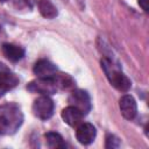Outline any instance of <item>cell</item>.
I'll return each mask as SVG.
<instances>
[{
  "instance_id": "1",
  "label": "cell",
  "mask_w": 149,
  "mask_h": 149,
  "mask_svg": "<svg viewBox=\"0 0 149 149\" xmlns=\"http://www.w3.org/2000/svg\"><path fill=\"white\" fill-rule=\"evenodd\" d=\"M23 122L21 108L14 102L0 105V135L14 134Z\"/></svg>"
},
{
  "instance_id": "2",
  "label": "cell",
  "mask_w": 149,
  "mask_h": 149,
  "mask_svg": "<svg viewBox=\"0 0 149 149\" xmlns=\"http://www.w3.org/2000/svg\"><path fill=\"white\" fill-rule=\"evenodd\" d=\"M101 64V69L104 70L108 81L111 83L112 86H114L116 90L121 91V92H127L130 86L132 83L128 79V77L126 74H123V72L121 71L120 66L118 64H115L112 59L104 57L100 61Z\"/></svg>"
},
{
  "instance_id": "3",
  "label": "cell",
  "mask_w": 149,
  "mask_h": 149,
  "mask_svg": "<svg viewBox=\"0 0 149 149\" xmlns=\"http://www.w3.org/2000/svg\"><path fill=\"white\" fill-rule=\"evenodd\" d=\"M27 88H28L30 92L40 93V94H42V95L54 94V93H56L57 90H58L57 84H56L54 77L35 79V80L30 81V83L27 85Z\"/></svg>"
},
{
  "instance_id": "4",
  "label": "cell",
  "mask_w": 149,
  "mask_h": 149,
  "mask_svg": "<svg viewBox=\"0 0 149 149\" xmlns=\"http://www.w3.org/2000/svg\"><path fill=\"white\" fill-rule=\"evenodd\" d=\"M54 101L48 95H41L37 98L33 104V112L34 115L41 120H48L54 114Z\"/></svg>"
},
{
  "instance_id": "5",
  "label": "cell",
  "mask_w": 149,
  "mask_h": 149,
  "mask_svg": "<svg viewBox=\"0 0 149 149\" xmlns=\"http://www.w3.org/2000/svg\"><path fill=\"white\" fill-rule=\"evenodd\" d=\"M69 104L78 108L84 115L87 114L91 109V99L86 91L84 90H73L68 99Z\"/></svg>"
},
{
  "instance_id": "6",
  "label": "cell",
  "mask_w": 149,
  "mask_h": 149,
  "mask_svg": "<svg viewBox=\"0 0 149 149\" xmlns=\"http://www.w3.org/2000/svg\"><path fill=\"white\" fill-rule=\"evenodd\" d=\"M19 84L17 76L9 70L3 63L0 62V95L14 88Z\"/></svg>"
},
{
  "instance_id": "7",
  "label": "cell",
  "mask_w": 149,
  "mask_h": 149,
  "mask_svg": "<svg viewBox=\"0 0 149 149\" xmlns=\"http://www.w3.org/2000/svg\"><path fill=\"white\" fill-rule=\"evenodd\" d=\"M119 106H120L121 114H122V116L125 119L133 120L136 116V114H137V106H136L135 99L132 95H129V94L122 95L120 101H119Z\"/></svg>"
},
{
  "instance_id": "8",
  "label": "cell",
  "mask_w": 149,
  "mask_h": 149,
  "mask_svg": "<svg viewBox=\"0 0 149 149\" xmlns=\"http://www.w3.org/2000/svg\"><path fill=\"white\" fill-rule=\"evenodd\" d=\"M97 135L95 128L93 125L88 123V122H84V123H79L77 132H76V137L78 140L79 143L81 144H90L94 141Z\"/></svg>"
},
{
  "instance_id": "9",
  "label": "cell",
  "mask_w": 149,
  "mask_h": 149,
  "mask_svg": "<svg viewBox=\"0 0 149 149\" xmlns=\"http://www.w3.org/2000/svg\"><path fill=\"white\" fill-rule=\"evenodd\" d=\"M33 71L38 78H50L57 73V68L48 59H40L35 63Z\"/></svg>"
},
{
  "instance_id": "10",
  "label": "cell",
  "mask_w": 149,
  "mask_h": 149,
  "mask_svg": "<svg viewBox=\"0 0 149 149\" xmlns=\"http://www.w3.org/2000/svg\"><path fill=\"white\" fill-rule=\"evenodd\" d=\"M84 114L73 106H68L62 111V119L65 123H68L71 127H77L79 123H81Z\"/></svg>"
},
{
  "instance_id": "11",
  "label": "cell",
  "mask_w": 149,
  "mask_h": 149,
  "mask_svg": "<svg viewBox=\"0 0 149 149\" xmlns=\"http://www.w3.org/2000/svg\"><path fill=\"white\" fill-rule=\"evenodd\" d=\"M2 54L6 56L7 59L12 62H17L24 56V50L19 45L12 43H5L2 45Z\"/></svg>"
},
{
  "instance_id": "12",
  "label": "cell",
  "mask_w": 149,
  "mask_h": 149,
  "mask_svg": "<svg viewBox=\"0 0 149 149\" xmlns=\"http://www.w3.org/2000/svg\"><path fill=\"white\" fill-rule=\"evenodd\" d=\"M37 8L45 19H55L58 14L57 8L50 0H37Z\"/></svg>"
},
{
  "instance_id": "13",
  "label": "cell",
  "mask_w": 149,
  "mask_h": 149,
  "mask_svg": "<svg viewBox=\"0 0 149 149\" xmlns=\"http://www.w3.org/2000/svg\"><path fill=\"white\" fill-rule=\"evenodd\" d=\"M45 141L48 143V146L50 148H54V149H63L66 147V143L64 142L63 137L61 136V134L56 133V132H48L45 135Z\"/></svg>"
},
{
  "instance_id": "14",
  "label": "cell",
  "mask_w": 149,
  "mask_h": 149,
  "mask_svg": "<svg viewBox=\"0 0 149 149\" xmlns=\"http://www.w3.org/2000/svg\"><path fill=\"white\" fill-rule=\"evenodd\" d=\"M55 81L57 84V87L61 90H70L74 87V80L69 76V74H64V73H59V74H55L54 76Z\"/></svg>"
},
{
  "instance_id": "15",
  "label": "cell",
  "mask_w": 149,
  "mask_h": 149,
  "mask_svg": "<svg viewBox=\"0 0 149 149\" xmlns=\"http://www.w3.org/2000/svg\"><path fill=\"white\" fill-rule=\"evenodd\" d=\"M119 146H120L119 139H118L115 135H113V134H107L105 147H106L107 149H113V148H118Z\"/></svg>"
},
{
  "instance_id": "16",
  "label": "cell",
  "mask_w": 149,
  "mask_h": 149,
  "mask_svg": "<svg viewBox=\"0 0 149 149\" xmlns=\"http://www.w3.org/2000/svg\"><path fill=\"white\" fill-rule=\"evenodd\" d=\"M137 2H139V5H140V7H141L144 12H148V2H149V0H139Z\"/></svg>"
},
{
  "instance_id": "17",
  "label": "cell",
  "mask_w": 149,
  "mask_h": 149,
  "mask_svg": "<svg viewBox=\"0 0 149 149\" xmlns=\"http://www.w3.org/2000/svg\"><path fill=\"white\" fill-rule=\"evenodd\" d=\"M5 1H7V0H0V2H5Z\"/></svg>"
}]
</instances>
